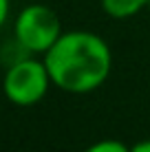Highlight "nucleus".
Masks as SVG:
<instances>
[{
    "label": "nucleus",
    "mask_w": 150,
    "mask_h": 152,
    "mask_svg": "<svg viewBox=\"0 0 150 152\" xmlns=\"http://www.w3.org/2000/svg\"><path fill=\"white\" fill-rule=\"evenodd\" d=\"M82 152H130V145H126L119 139H100Z\"/></svg>",
    "instance_id": "nucleus-5"
},
{
    "label": "nucleus",
    "mask_w": 150,
    "mask_h": 152,
    "mask_svg": "<svg viewBox=\"0 0 150 152\" xmlns=\"http://www.w3.org/2000/svg\"><path fill=\"white\" fill-rule=\"evenodd\" d=\"M150 0H102V11L113 20H126L148 9Z\"/></svg>",
    "instance_id": "nucleus-4"
},
{
    "label": "nucleus",
    "mask_w": 150,
    "mask_h": 152,
    "mask_svg": "<svg viewBox=\"0 0 150 152\" xmlns=\"http://www.w3.org/2000/svg\"><path fill=\"white\" fill-rule=\"evenodd\" d=\"M9 13H11V2H9V0H0V29L7 24Z\"/></svg>",
    "instance_id": "nucleus-6"
},
{
    "label": "nucleus",
    "mask_w": 150,
    "mask_h": 152,
    "mask_svg": "<svg viewBox=\"0 0 150 152\" xmlns=\"http://www.w3.org/2000/svg\"><path fill=\"white\" fill-rule=\"evenodd\" d=\"M130 152H150V139L137 141L135 145H130Z\"/></svg>",
    "instance_id": "nucleus-7"
},
{
    "label": "nucleus",
    "mask_w": 150,
    "mask_h": 152,
    "mask_svg": "<svg viewBox=\"0 0 150 152\" xmlns=\"http://www.w3.org/2000/svg\"><path fill=\"white\" fill-rule=\"evenodd\" d=\"M53 86L51 75L46 71L44 60L27 55L22 60L7 66L2 77L4 97L15 106H33L46 97L49 88Z\"/></svg>",
    "instance_id": "nucleus-2"
},
{
    "label": "nucleus",
    "mask_w": 150,
    "mask_h": 152,
    "mask_svg": "<svg viewBox=\"0 0 150 152\" xmlns=\"http://www.w3.org/2000/svg\"><path fill=\"white\" fill-rule=\"evenodd\" d=\"M55 88L71 95H86L102 86L113 69L108 42L93 31H64L42 55Z\"/></svg>",
    "instance_id": "nucleus-1"
},
{
    "label": "nucleus",
    "mask_w": 150,
    "mask_h": 152,
    "mask_svg": "<svg viewBox=\"0 0 150 152\" xmlns=\"http://www.w3.org/2000/svg\"><path fill=\"white\" fill-rule=\"evenodd\" d=\"M62 33L58 13L46 4H27L13 22V38L33 55H44Z\"/></svg>",
    "instance_id": "nucleus-3"
},
{
    "label": "nucleus",
    "mask_w": 150,
    "mask_h": 152,
    "mask_svg": "<svg viewBox=\"0 0 150 152\" xmlns=\"http://www.w3.org/2000/svg\"><path fill=\"white\" fill-rule=\"evenodd\" d=\"M148 13H150V2H148Z\"/></svg>",
    "instance_id": "nucleus-8"
}]
</instances>
